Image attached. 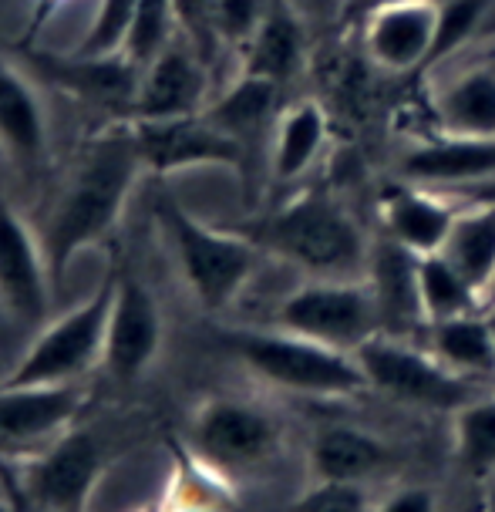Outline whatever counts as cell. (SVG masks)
I'll return each instance as SVG.
<instances>
[{"label": "cell", "mask_w": 495, "mask_h": 512, "mask_svg": "<svg viewBox=\"0 0 495 512\" xmlns=\"http://www.w3.org/2000/svg\"><path fill=\"white\" fill-rule=\"evenodd\" d=\"M142 176H149V169H145L132 118L108 122L105 132H95L81 145L75 166L64 176L38 230L54 287L64 280L81 250L115 233Z\"/></svg>", "instance_id": "cell-1"}, {"label": "cell", "mask_w": 495, "mask_h": 512, "mask_svg": "<svg viewBox=\"0 0 495 512\" xmlns=\"http://www.w3.org/2000/svg\"><path fill=\"white\" fill-rule=\"evenodd\" d=\"M267 256L287 260L310 280H361L368 273L371 240L354 216L324 189H304L253 226Z\"/></svg>", "instance_id": "cell-2"}, {"label": "cell", "mask_w": 495, "mask_h": 512, "mask_svg": "<svg viewBox=\"0 0 495 512\" xmlns=\"http://www.w3.org/2000/svg\"><path fill=\"white\" fill-rule=\"evenodd\" d=\"M155 219H159L165 240L172 246L189 294L209 314H219L229 304H236L267 256L250 233L216 230L199 216H192L169 192L159 196Z\"/></svg>", "instance_id": "cell-3"}, {"label": "cell", "mask_w": 495, "mask_h": 512, "mask_svg": "<svg viewBox=\"0 0 495 512\" xmlns=\"http://www.w3.org/2000/svg\"><path fill=\"white\" fill-rule=\"evenodd\" d=\"M226 344L256 378L307 398H354L368 391L354 354L290 331H229Z\"/></svg>", "instance_id": "cell-4"}, {"label": "cell", "mask_w": 495, "mask_h": 512, "mask_svg": "<svg viewBox=\"0 0 495 512\" xmlns=\"http://www.w3.org/2000/svg\"><path fill=\"white\" fill-rule=\"evenodd\" d=\"M115 277H108L88 300L75 310L41 327L34 344L27 347L21 364L11 371L4 384L11 388H58V384H78L85 374L102 364L105 354V327L112 310Z\"/></svg>", "instance_id": "cell-5"}, {"label": "cell", "mask_w": 495, "mask_h": 512, "mask_svg": "<svg viewBox=\"0 0 495 512\" xmlns=\"http://www.w3.org/2000/svg\"><path fill=\"white\" fill-rule=\"evenodd\" d=\"M371 391L401 405L458 411L472 401V381L448 371L432 351L401 341L398 334H374L354 351Z\"/></svg>", "instance_id": "cell-6"}, {"label": "cell", "mask_w": 495, "mask_h": 512, "mask_svg": "<svg viewBox=\"0 0 495 512\" xmlns=\"http://www.w3.org/2000/svg\"><path fill=\"white\" fill-rule=\"evenodd\" d=\"M280 331L310 337L337 351L354 354L381 334V310L368 280H310L287 294L277 307Z\"/></svg>", "instance_id": "cell-7"}, {"label": "cell", "mask_w": 495, "mask_h": 512, "mask_svg": "<svg viewBox=\"0 0 495 512\" xmlns=\"http://www.w3.org/2000/svg\"><path fill=\"white\" fill-rule=\"evenodd\" d=\"M192 452L219 472L256 469L277 455L280 422L267 408L240 398H209L192 415Z\"/></svg>", "instance_id": "cell-8"}, {"label": "cell", "mask_w": 495, "mask_h": 512, "mask_svg": "<svg viewBox=\"0 0 495 512\" xmlns=\"http://www.w3.org/2000/svg\"><path fill=\"white\" fill-rule=\"evenodd\" d=\"M85 408L81 384L11 388L0 384V462H31L75 428Z\"/></svg>", "instance_id": "cell-9"}, {"label": "cell", "mask_w": 495, "mask_h": 512, "mask_svg": "<svg viewBox=\"0 0 495 512\" xmlns=\"http://www.w3.org/2000/svg\"><path fill=\"white\" fill-rule=\"evenodd\" d=\"M27 64L61 88L75 102L105 112L112 122H128L139 95L142 68L128 54H108V58H88V54H54V51H27Z\"/></svg>", "instance_id": "cell-10"}, {"label": "cell", "mask_w": 495, "mask_h": 512, "mask_svg": "<svg viewBox=\"0 0 495 512\" xmlns=\"http://www.w3.org/2000/svg\"><path fill=\"white\" fill-rule=\"evenodd\" d=\"M135 139L142 145V159L149 176H169V172L223 166L246 169V149L219 128L206 112L182 118H155V122H132Z\"/></svg>", "instance_id": "cell-11"}, {"label": "cell", "mask_w": 495, "mask_h": 512, "mask_svg": "<svg viewBox=\"0 0 495 512\" xmlns=\"http://www.w3.org/2000/svg\"><path fill=\"white\" fill-rule=\"evenodd\" d=\"M162 337H165L162 307L152 290L145 287V280H139L135 273L115 277L102 368L122 384L139 381L155 364V358H159Z\"/></svg>", "instance_id": "cell-12"}, {"label": "cell", "mask_w": 495, "mask_h": 512, "mask_svg": "<svg viewBox=\"0 0 495 512\" xmlns=\"http://www.w3.org/2000/svg\"><path fill=\"white\" fill-rule=\"evenodd\" d=\"M51 287L38 230L0 192V307L21 327H41L48 320Z\"/></svg>", "instance_id": "cell-13"}, {"label": "cell", "mask_w": 495, "mask_h": 512, "mask_svg": "<svg viewBox=\"0 0 495 512\" xmlns=\"http://www.w3.org/2000/svg\"><path fill=\"white\" fill-rule=\"evenodd\" d=\"M24 465V492L44 512H88L102 482V455L85 428L64 432L48 452Z\"/></svg>", "instance_id": "cell-14"}, {"label": "cell", "mask_w": 495, "mask_h": 512, "mask_svg": "<svg viewBox=\"0 0 495 512\" xmlns=\"http://www.w3.org/2000/svg\"><path fill=\"white\" fill-rule=\"evenodd\" d=\"M209 102H213L209 58L189 38L179 34L159 58L142 68L132 122L199 115L206 112Z\"/></svg>", "instance_id": "cell-15"}, {"label": "cell", "mask_w": 495, "mask_h": 512, "mask_svg": "<svg viewBox=\"0 0 495 512\" xmlns=\"http://www.w3.org/2000/svg\"><path fill=\"white\" fill-rule=\"evenodd\" d=\"M0 155L27 179H38L51 162V128L41 91L4 54H0Z\"/></svg>", "instance_id": "cell-16"}, {"label": "cell", "mask_w": 495, "mask_h": 512, "mask_svg": "<svg viewBox=\"0 0 495 512\" xmlns=\"http://www.w3.org/2000/svg\"><path fill=\"white\" fill-rule=\"evenodd\" d=\"M438 34V0H394L374 4L364 24V48L378 68L391 75L432 64Z\"/></svg>", "instance_id": "cell-17"}, {"label": "cell", "mask_w": 495, "mask_h": 512, "mask_svg": "<svg viewBox=\"0 0 495 512\" xmlns=\"http://www.w3.org/2000/svg\"><path fill=\"white\" fill-rule=\"evenodd\" d=\"M378 213H381L384 236H391L394 243H401L411 253L428 256V253H442V246L462 209H455L435 189L401 179L381 192Z\"/></svg>", "instance_id": "cell-18"}, {"label": "cell", "mask_w": 495, "mask_h": 512, "mask_svg": "<svg viewBox=\"0 0 495 512\" xmlns=\"http://www.w3.org/2000/svg\"><path fill=\"white\" fill-rule=\"evenodd\" d=\"M401 179L428 189L495 179V139H472V135L442 132L438 139L421 142L405 152Z\"/></svg>", "instance_id": "cell-19"}, {"label": "cell", "mask_w": 495, "mask_h": 512, "mask_svg": "<svg viewBox=\"0 0 495 512\" xmlns=\"http://www.w3.org/2000/svg\"><path fill=\"white\" fill-rule=\"evenodd\" d=\"M368 280L374 300L381 310V334H405L411 327L425 324V310H421V290H418V253L405 250L394 243L391 236L371 243L368 260Z\"/></svg>", "instance_id": "cell-20"}, {"label": "cell", "mask_w": 495, "mask_h": 512, "mask_svg": "<svg viewBox=\"0 0 495 512\" xmlns=\"http://www.w3.org/2000/svg\"><path fill=\"white\" fill-rule=\"evenodd\" d=\"M280 85L267 78H256L240 71L226 91L213 95L206 115L223 128L229 139H236L250 155L256 145L273 135V125L280 118Z\"/></svg>", "instance_id": "cell-21"}, {"label": "cell", "mask_w": 495, "mask_h": 512, "mask_svg": "<svg viewBox=\"0 0 495 512\" xmlns=\"http://www.w3.org/2000/svg\"><path fill=\"white\" fill-rule=\"evenodd\" d=\"M246 75L290 85L307 64V27L287 0H273L267 21L253 34V41L240 51Z\"/></svg>", "instance_id": "cell-22"}, {"label": "cell", "mask_w": 495, "mask_h": 512, "mask_svg": "<svg viewBox=\"0 0 495 512\" xmlns=\"http://www.w3.org/2000/svg\"><path fill=\"white\" fill-rule=\"evenodd\" d=\"M330 139L327 112L314 98H300L287 105L270 135V176L273 182L304 179L314 162L324 155Z\"/></svg>", "instance_id": "cell-23"}, {"label": "cell", "mask_w": 495, "mask_h": 512, "mask_svg": "<svg viewBox=\"0 0 495 512\" xmlns=\"http://www.w3.org/2000/svg\"><path fill=\"white\" fill-rule=\"evenodd\" d=\"M391 462V448L378 435L354 425H324L310 442V465L320 482H361L374 479Z\"/></svg>", "instance_id": "cell-24"}, {"label": "cell", "mask_w": 495, "mask_h": 512, "mask_svg": "<svg viewBox=\"0 0 495 512\" xmlns=\"http://www.w3.org/2000/svg\"><path fill=\"white\" fill-rule=\"evenodd\" d=\"M435 115L445 135L495 139V64H475L435 88Z\"/></svg>", "instance_id": "cell-25"}, {"label": "cell", "mask_w": 495, "mask_h": 512, "mask_svg": "<svg viewBox=\"0 0 495 512\" xmlns=\"http://www.w3.org/2000/svg\"><path fill=\"white\" fill-rule=\"evenodd\" d=\"M428 351L462 378H495V341L485 310L428 324Z\"/></svg>", "instance_id": "cell-26"}, {"label": "cell", "mask_w": 495, "mask_h": 512, "mask_svg": "<svg viewBox=\"0 0 495 512\" xmlns=\"http://www.w3.org/2000/svg\"><path fill=\"white\" fill-rule=\"evenodd\" d=\"M162 512H236L233 482L196 452H176L165 482Z\"/></svg>", "instance_id": "cell-27"}, {"label": "cell", "mask_w": 495, "mask_h": 512, "mask_svg": "<svg viewBox=\"0 0 495 512\" xmlns=\"http://www.w3.org/2000/svg\"><path fill=\"white\" fill-rule=\"evenodd\" d=\"M442 253L465 273V280L489 297L495 283V206L462 209Z\"/></svg>", "instance_id": "cell-28"}, {"label": "cell", "mask_w": 495, "mask_h": 512, "mask_svg": "<svg viewBox=\"0 0 495 512\" xmlns=\"http://www.w3.org/2000/svg\"><path fill=\"white\" fill-rule=\"evenodd\" d=\"M418 290H421V310H425V327L438 324V320H452L485 310V297L465 280V273L445 253L418 256Z\"/></svg>", "instance_id": "cell-29"}, {"label": "cell", "mask_w": 495, "mask_h": 512, "mask_svg": "<svg viewBox=\"0 0 495 512\" xmlns=\"http://www.w3.org/2000/svg\"><path fill=\"white\" fill-rule=\"evenodd\" d=\"M455 455L472 475L495 472V398H472L455 411Z\"/></svg>", "instance_id": "cell-30"}, {"label": "cell", "mask_w": 495, "mask_h": 512, "mask_svg": "<svg viewBox=\"0 0 495 512\" xmlns=\"http://www.w3.org/2000/svg\"><path fill=\"white\" fill-rule=\"evenodd\" d=\"M176 38H179L176 0H139V14L132 21V31H128L122 54H128L139 68H145Z\"/></svg>", "instance_id": "cell-31"}, {"label": "cell", "mask_w": 495, "mask_h": 512, "mask_svg": "<svg viewBox=\"0 0 495 512\" xmlns=\"http://www.w3.org/2000/svg\"><path fill=\"white\" fill-rule=\"evenodd\" d=\"M135 14H139V0H98V11L91 17L75 54H88V58L122 54Z\"/></svg>", "instance_id": "cell-32"}, {"label": "cell", "mask_w": 495, "mask_h": 512, "mask_svg": "<svg viewBox=\"0 0 495 512\" xmlns=\"http://www.w3.org/2000/svg\"><path fill=\"white\" fill-rule=\"evenodd\" d=\"M492 4L495 0H438V34L432 64L455 54L465 41H472L482 21L489 17Z\"/></svg>", "instance_id": "cell-33"}, {"label": "cell", "mask_w": 495, "mask_h": 512, "mask_svg": "<svg viewBox=\"0 0 495 512\" xmlns=\"http://www.w3.org/2000/svg\"><path fill=\"white\" fill-rule=\"evenodd\" d=\"M273 0H216L213 7V38L216 48L243 51L267 21Z\"/></svg>", "instance_id": "cell-34"}, {"label": "cell", "mask_w": 495, "mask_h": 512, "mask_svg": "<svg viewBox=\"0 0 495 512\" xmlns=\"http://www.w3.org/2000/svg\"><path fill=\"white\" fill-rule=\"evenodd\" d=\"M290 512H368V496L351 482H317L307 496L293 502Z\"/></svg>", "instance_id": "cell-35"}, {"label": "cell", "mask_w": 495, "mask_h": 512, "mask_svg": "<svg viewBox=\"0 0 495 512\" xmlns=\"http://www.w3.org/2000/svg\"><path fill=\"white\" fill-rule=\"evenodd\" d=\"M213 7H216V0H176L179 34L196 44L209 61H213V54L219 51L213 38Z\"/></svg>", "instance_id": "cell-36"}, {"label": "cell", "mask_w": 495, "mask_h": 512, "mask_svg": "<svg viewBox=\"0 0 495 512\" xmlns=\"http://www.w3.org/2000/svg\"><path fill=\"white\" fill-rule=\"evenodd\" d=\"M378 512H435V496L428 489H401Z\"/></svg>", "instance_id": "cell-37"}, {"label": "cell", "mask_w": 495, "mask_h": 512, "mask_svg": "<svg viewBox=\"0 0 495 512\" xmlns=\"http://www.w3.org/2000/svg\"><path fill=\"white\" fill-rule=\"evenodd\" d=\"M58 4H61V0H38V14H34V27H38V24L44 21V17H48L44 11H51V7H58Z\"/></svg>", "instance_id": "cell-38"}, {"label": "cell", "mask_w": 495, "mask_h": 512, "mask_svg": "<svg viewBox=\"0 0 495 512\" xmlns=\"http://www.w3.org/2000/svg\"><path fill=\"white\" fill-rule=\"evenodd\" d=\"M485 317H489V327H492V341H495V307H485Z\"/></svg>", "instance_id": "cell-39"}, {"label": "cell", "mask_w": 495, "mask_h": 512, "mask_svg": "<svg viewBox=\"0 0 495 512\" xmlns=\"http://www.w3.org/2000/svg\"><path fill=\"white\" fill-rule=\"evenodd\" d=\"M485 307H495V283H492V290H489V297H485Z\"/></svg>", "instance_id": "cell-40"}, {"label": "cell", "mask_w": 495, "mask_h": 512, "mask_svg": "<svg viewBox=\"0 0 495 512\" xmlns=\"http://www.w3.org/2000/svg\"><path fill=\"white\" fill-rule=\"evenodd\" d=\"M0 512H14V506H11V502H7L4 496H0Z\"/></svg>", "instance_id": "cell-41"}, {"label": "cell", "mask_w": 495, "mask_h": 512, "mask_svg": "<svg viewBox=\"0 0 495 512\" xmlns=\"http://www.w3.org/2000/svg\"><path fill=\"white\" fill-rule=\"evenodd\" d=\"M374 4H394V0H374Z\"/></svg>", "instance_id": "cell-42"}, {"label": "cell", "mask_w": 495, "mask_h": 512, "mask_svg": "<svg viewBox=\"0 0 495 512\" xmlns=\"http://www.w3.org/2000/svg\"><path fill=\"white\" fill-rule=\"evenodd\" d=\"M485 512H495V502H492V506H489V509H485Z\"/></svg>", "instance_id": "cell-43"}, {"label": "cell", "mask_w": 495, "mask_h": 512, "mask_svg": "<svg viewBox=\"0 0 495 512\" xmlns=\"http://www.w3.org/2000/svg\"><path fill=\"white\" fill-rule=\"evenodd\" d=\"M159 512H162V509H159Z\"/></svg>", "instance_id": "cell-44"}]
</instances>
